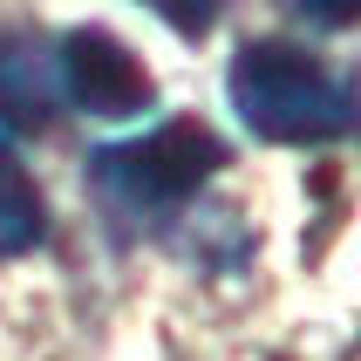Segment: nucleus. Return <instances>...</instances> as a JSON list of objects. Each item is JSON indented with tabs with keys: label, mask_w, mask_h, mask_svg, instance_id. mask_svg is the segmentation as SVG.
I'll use <instances>...</instances> for the list:
<instances>
[{
	"label": "nucleus",
	"mask_w": 361,
	"mask_h": 361,
	"mask_svg": "<svg viewBox=\"0 0 361 361\" xmlns=\"http://www.w3.org/2000/svg\"><path fill=\"white\" fill-rule=\"evenodd\" d=\"M232 109L252 123L266 143H334L355 123V102L321 55H307L293 41H252L232 61Z\"/></svg>",
	"instance_id": "nucleus-1"
},
{
	"label": "nucleus",
	"mask_w": 361,
	"mask_h": 361,
	"mask_svg": "<svg viewBox=\"0 0 361 361\" xmlns=\"http://www.w3.org/2000/svg\"><path fill=\"white\" fill-rule=\"evenodd\" d=\"M225 137L212 123L198 116H171L157 123L150 137H130V143H109L96 150V178L102 191H116L123 204H137V212H164V204L191 198L212 171H225Z\"/></svg>",
	"instance_id": "nucleus-2"
},
{
	"label": "nucleus",
	"mask_w": 361,
	"mask_h": 361,
	"mask_svg": "<svg viewBox=\"0 0 361 361\" xmlns=\"http://www.w3.org/2000/svg\"><path fill=\"white\" fill-rule=\"evenodd\" d=\"M61 102L55 82V55H41L27 41H0V123L14 130H41Z\"/></svg>",
	"instance_id": "nucleus-4"
},
{
	"label": "nucleus",
	"mask_w": 361,
	"mask_h": 361,
	"mask_svg": "<svg viewBox=\"0 0 361 361\" xmlns=\"http://www.w3.org/2000/svg\"><path fill=\"white\" fill-rule=\"evenodd\" d=\"M55 82H61V102H75L89 116H109V123L150 109L143 61L130 55L116 35H102V27H75V35L55 48Z\"/></svg>",
	"instance_id": "nucleus-3"
},
{
	"label": "nucleus",
	"mask_w": 361,
	"mask_h": 361,
	"mask_svg": "<svg viewBox=\"0 0 361 361\" xmlns=\"http://www.w3.org/2000/svg\"><path fill=\"white\" fill-rule=\"evenodd\" d=\"M143 7H157L178 35H204V27H212V14H219V0H143Z\"/></svg>",
	"instance_id": "nucleus-6"
},
{
	"label": "nucleus",
	"mask_w": 361,
	"mask_h": 361,
	"mask_svg": "<svg viewBox=\"0 0 361 361\" xmlns=\"http://www.w3.org/2000/svg\"><path fill=\"white\" fill-rule=\"evenodd\" d=\"M300 7H307V14H314V20H321V27H348L361 0H300Z\"/></svg>",
	"instance_id": "nucleus-7"
},
{
	"label": "nucleus",
	"mask_w": 361,
	"mask_h": 361,
	"mask_svg": "<svg viewBox=\"0 0 361 361\" xmlns=\"http://www.w3.org/2000/svg\"><path fill=\"white\" fill-rule=\"evenodd\" d=\"M48 219H41V191L35 178L20 171V157L0 143V259H14V252H35Z\"/></svg>",
	"instance_id": "nucleus-5"
}]
</instances>
